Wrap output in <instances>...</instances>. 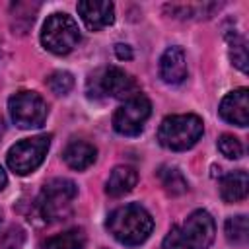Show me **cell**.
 <instances>
[{"label":"cell","instance_id":"cell-1","mask_svg":"<svg viewBox=\"0 0 249 249\" xmlns=\"http://www.w3.org/2000/svg\"><path fill=\"white\" fill-rule=\"evenodd\" d=\"M107 230L119 243L134 247V245L144 243L150 237L154 230V220L142 204L128 202V204L115 208L109 214Z\"/></svg>","mask_w":249,"mask_h":249},{"label":"cell","instance_id":"cell-2","mask_svg":"<svg viewBox=\"0 0 249 249\" xmlns=\"http://www.w3.org/2000/svg\"><path fill=\"white\" fill-rule=\"evenodd\" d=\"M214 233V218L206 210H195L185 218V222L171 228L161 249H210Z\"/></svg>","mask_w":249,"mask_h":249},{"label":"cell","instance_id":"cell-3","mask_svg":"<svg viewBox=\"0 0 249 249\" xmlns=\"http://www.w3.org/2000/svg\"><path fill=\"white\" fill-rule=\"evenodd\" d=\"M76 196H78V187L74 181L64 177L51 179L43 185L41 193L35 198V212L47 224L64 220Z\"/></svg>","mask_w":249,"mask_h":249},{"label":"cell","instance_id":"cell-4","mask_svg":"<svg viewBox=\"0 0 249 249\" xmlns=\"http://www.w3.org/2000/svg\"><path fill=\"white\" fill-rule=\"evenodd\" d=\"M204 132L202 119L198 115H169L161 121L158 128V140L163 148L173 152H183L193 148Z\"/></svg>","mask_w":249,"mask_h":249},{"label":"cell","instance_id":"cell-5","mask_svg":"<svg viewBox=\"0 0 249 249\" xmlns=\"http://www.w3.org/2000/svg\"><path fill=\"white\" fill-rule=\"evenodd\" d=\"M88 93H89V97L109 95V97L126 101L140 93V86L123 68L109 66V68H101V70H95L93 74H89Z\"/></svg>","mask_w":249,"mask_h":249},{"label":"cell","instance_id":"cell-6","mask_svg":"<svg viewBox=\"0 0 249 249\" xmlns=\"http://www.w3.org/2000/svg\"><path fill=\"white\" fill-rule=\"evenodd\" d=\"M80 41H82V35H80L78 23L74 21L72 16L64 12L51 14L43 23L41 43L47 51L54 54H68L78 47Z\"/></svg>","mask_w":249,"mask_h":249},{"label":"cell","instance_id":"cell-7","mask_svg":"<svg viewBox=\"0 0 249 249\" xmlns=\"http://www.w3.org/2000/svg\"><path fill=\"white\" fill-rule=\"evenodd\" d=\"M51 134H37L31 138H25L18 144H14L8 150V167L16 175H29L33 173L45 160L49 146H51Z\"/></svg>","mask_w":249,"mask_h":249},{"label":"cell","instance_id":"cell-8","mask_svg":"<svg viewBox=\"0 0 249 249\" xmlns=\"http://www.w3.org/2000/svg\"><path fill=\"white\" fill-rule=\"evenodd\" d=\"M10 117L19 128H39L49 115L47 101L37 93L29 89H21L14 93L8 101Z\"/></svg>","mask_w":249,"mask_h":249},{"label":"cell","instance_id":"cell-9","mask_svg":"<svg viewBox=\"0 0 249 249\" xmlns=\"http://www.w3.org/2000/svg\"><path fill=\"white\" fill-rule=\"evenodd\" d=\"M152 115L150 99L140 91L138 95L123 101L113 115V128L123 136H136L144 130L146 121Z\"/></svg>","mask_w":249,"mask_h":249},{"label":"cell","instance_id":"cell-10","mask_svg":"<svg viewBox=\"0 0 249 249\" xmlns=\"http://www.w3.org/2000/svg\"><path fill=\"white\" fill-rule=\"evenodd\" d=\"M220 117L235 126H247L249 124V91L247 88H237L230 91L222 103H220Z\"/></svg>","mask_w":249,"mask_h":249},{"label":"cell","instance_id":"cell-11","mask_svg":"<svg viewBox=\"0 0 249 249\" xmlns=\"http://www.w3.org/2000/svg\"><path fill=\"white\" fill-rule=\"evenodd\" d=\"M78 14L84 21V25L89 31H99L113 23L115 19V6L113 2H101V0H82L78 2Z\"/></svg>","mask_w":249,"mask_h":249},{"label":"cell","instance_id":"cell-12","mask_svg":"<svg viewBox=\"0 0 249 249\" xmlns=\"http://www.w3.org/2000/svg\"><path fill=\"white\" fill-rule=\"evenodd\" d=\"M160 78L165 84H181L187 78V56L179 45H171L160 58Z\"/></svg>","mask_w":249,"mask_h":249},{"label":"cell","instance_id":"cell-13","mask_svg":"<svg viewBox=\"0 0 249 249\" xmlns=\"http://www.w3.org/2000/svg\"><path fill=\"white\" fill-rule=\"evenodd\" d=\"M95 158H97V148L86 140H72L62 152V160L66 161V165L76 171L88 169L95 161Z\"/></svg>","mask_w":249,"mask_h":249},{"label":"cell","instance_id":"cell-14","mask_svg":"<svg viewBox=\"0 0 249 249\" xmlns=\"http://www.w3.org/2000/svg\"><path fill=\"white\" fill-rule=\"evenodd\" d=\"M138 183V173L134 171V167L130 165H117L107 183H105V193L113 198H119V196H124L126 193H130Z\"/></svg>","mask_w":249,"mask_h":249},{"label":"cell","instance_id":"cell-15","mask_svg":"<svg viewBox=\"0 0 249 249\" xmlns=\"http://www.w3.org/2000/svg\"><path fill=\"white\" fill-rule=\"evenodd\" d=\"M249 191V177L243 169L226 173L220 179V196L226 202H239L247 196Z\"/></svg>","mask_w":249,"mask_h":249},{"label":"cell","instance_id":"cell-16","mask_svg":"<svg viewBox=\"0 0 249 249\" xmlns=\"http://www.w3.org/2000/svg\"><path fill=\"white\" fill-rule=\"evenodd\" d=\"M86 231L84 228H70L66 231H60L53 237H49L43 247L45 249H84L86 247Z\"/></svg>","mask_w":249,"mask_h":249},{"label":"cell","instance_id":"cell-17","mask_svg":"<svg viewBox=\"0 0 249 249\" xmlns=\"http://www.w3.org/2000/svg\"><path fill=\"white\" fill-rule=\"evenodd\" d=\"M158 177H160L161 187H163L171 196H179V195L187 193V189H189L187 179L183 177V173H181L175 165H161L160 171H158Z\"/></svg>","mask_w":249,"mask_h":249},{"label":"cell","instance_id":"cell-18","mask_svg":"<svg viewBox=\"0 0 249 249\" xmlns=\"http://www.w3.org/2000/svg\"><path fill=\"white\" fill-rule=\"evenodd\" d=\"M165 10L179 19H193V18H210L214 10H220V4H167Z\"/></svg>","mask_w":249,"mask_h":249},{"label":"cell","instance_id":"cell-19","mask_svg":"<svg viewBox=\"0 0 249 249\" xmlns=\"http://www.w3.org/2000/svg\"><path fill=\"white\" fill-rule=\"evenodd\" d=\"M224 233L226 239L235 245V247H243L249 239V224H247V216L245 214H237V216H230L224 224Z\"/></svg>","mask_w":249,"mask_h":249},{"label":"cell","instance_id":"cell-20","mask_svg":"<svg viewBox=\"0 0 249 249\" xmlns=\"http://www.w3.org/2000/svg\"><path fill=\"white\" fill-rule=\"evenodd\" d=\"M226 39H228V45H230L231 62L241 72H247V41H245V37L237 29H228Z\"/></svg>","mask_w":249,"mask_h":249},{"label":"cell","instance_id":"cell-21","mask_svg":"<svg viewBox=\"0 0 249 249\" xmlns=\"http://www.w3.org/2000/svg\"><path fill=\"white\" fill-rule=\"evenodd\" d=\"M45 84H47V88H49L53 93H56V95H66V93L74 88V76H72L70 72H66V70H54L53 74L47 76Z\"/></svg>","mask_w":249,"mask_h":249},{"label":"cell","instance_id":"cell-22","mask_svg":"<svg viewBox=\"0 0 249 249\" xmlns=\"http://www.w3.org/2000/svg\"><path fill=\"white\" fill-rule=\"evenodd\" d=\"M218 150L228 160H237L243 156V146H241L239 138H235L233 134H222L218 138Z\"/></svg>","mask_w":249,"mask_h":249},{"label":"cell","instance_id":"cell-23","mask_svg":"<svg viewBox=\"0 0 249 249\" xmlns=\"http://www.w3.org/2000/svg\"><path fill=\"white\" fill-rule=\"evenodd\" d=\"M23 241H25V231H23L19 226L8 228V230L2 233V237H0L2 249H21Z\"/></svg>","mask_w":249,"mask_h":249},{"label":"cell","instance_id":"cell-24","mask_svg":"<svg viewBox=\"0 0 249 249\" xmlns=\"http://www.w3.org/2000/svg\"><path fill=\"white\" fill-rule=\"evenodd\" d=\"M115 54L119 60H130L132 58V49L128 45H123V43H117L115 45Z\"/></svg>","mask_w":249,"mask_h":249},{"label":"cell","instance_id":"cell-25","mask_svg":"<svg viewBox=\"0 0 249 249\" xmlns=\"http://www.w3.org/2000/svg\"><path fill=\"white\" fill-rule=\"evenodd\" d=\"M6 185H8V177H6V173H4V169H2V165H0V191H2Z\"/></svg>","mask_w":249,"mask_h":249},{"label":"cell","instance_id":"cell-26","mask_svg":"<svg viewBox=\"0 0 249 249\" xmlns=\"http://www.w3.org/2000/svg\"><path fill=\"white\" fill-rule=\"evenodd\" d=\"M0 224H2V210H0Z\"/></svg>","mask_w":249,"mask_h":249},{"label":"cell","instance_id":"cell-27","mask_svg":"<svg viewBox=\"0 0 249 249\" xmlns=\"http://www.w3.org/2000/svg\"><path fill=\"white\" fill-rule=\"evenodd\" d=\"M101 249H105V247H101Z\"/></svg>","mask_w":249,"mask_h":249}]
</instances>
